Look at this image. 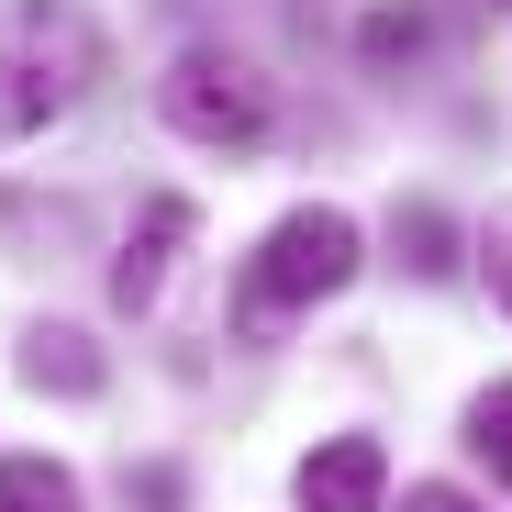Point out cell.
Returning <instances> with one entry per match:
<instances>
[{
	"label": "cell",
	"mask_w": 512,
	"mask_h": 512,
	"mask_svg": "<svg viewBox=\"0 0 512 512\" xmlns=\"http://www.w3.org/2000/svg\"><path fill=\"white\" fill-rule=\"evenodd\" d=\"M346 279H357V223L334 212V201H312V212H290L268 245H256L245 301H234V334H279V323H301L312 301H334Z\"/></svg>",
	"instance_id": "1"
},
{
	"label": "cell",
	"mask_w": 512,
	"mask_h": 512,
	"mask_svg": "<svg viewBox=\"0 0 512 512\" xmlns=\"http://www.w3.org/2000/svg\"><path fill=\"white\" fill-rule=\"evenodd\" d=\"M156 112L179 123L190 145H256V134L279 123V90H268L234 45H179L167 78H156Z\"/></svg>",
	"instance_id": "2"
},
{
	"label": "cell",
	"mask_w": 512,
	"mask_h": 512,
	"mask_svg": "<svg viewBox=\"0 0 512 512\" xmlns=\"http://www.w3.org/2000/svg\"><path fill=\"white\" fill-rule=\"evenodd\" d=\"M301 512H379L390 501V457H379V435H334V446H312L301 457Z\"/></svg>",
	"instance_id": "3"
},
{
	"label": "cell",
	"mask_w": 512,
	"mask_h": 512,
	"mask_svg": "<svg viewBox=\"0 0 512 512\" xmlns=\"http://www.w3.org/2000/svg\"><path fill=\"white\" fill-rule=\"evenodd\" d=\"M190 223H201V212H190V201H167V190L134 212V234H123V256H112V301H123V312H145V301L167 290V268H179Z\"/></svg>",
	"instance_id": "4"
},
{
	"label": "cell",
	"mask_w": 512,
	"mask_h": 512,
	"mask_svg": "<svg viewBox=\"0 0 512 512\" xmlns=\"http://www.w3.org/2000/svg\"><path fill=\"white\" fill-rule=\"evenodd\" d=\"M12 45H23V56H34L45 78H56V90H67V101H78V90H90V67H101V34H90V23H78V12H56V0H34V12L12 23Z\"/></svg>",
	"instance_id": "5"
},
{
	"label": "cell",
	"mask_w": 512,
	"mask_h": 512,
	"mask_svg": "<svg viewBox=\"0 0 512 512\" xmlns=\"http://www.w3.org/2000/svg\"><path fill=\"white\" fill-rule=\"evenodd\" d=\"M23 379H34V390H56V401H90L112 368H101V346H90L78 323H34V334H23Z\"/></svg>",
	"instance_id": "6"
},
{
	"label": "cell",
	"mask_w": 512,
	"mask_h": 512,
	"mask_svg": "<svg viewBox=\"0 0 512 512\" xmlns=\"http://www.w3.org/2000/svg\"><path fill=\"white\" fill-rule=\"evenodd\" d=\"M56 112H67V90H56L23 45H0V145H12V134H45Z\"/></svg>",
	"instance_id": "7"
},
{
	"label": "cell",
	"mask_w": 512,
	"mask_h": 512,
	"mask_svg": "<svg viewBox=\"0 0 512 512\" xmlns=\"http://www.w3.org/2000/svg\"><path fill=\"white\" fill-rule=\"evenodd\" d=\"M390 245H401L412 279H457V223H446L435 201H401V212H390Z\"/></svg>",
	"instance_id": "8"
},
{
	"label": "cell",
	"mask_w": 512,
	"mask_h": 512,
	"mask_svg": "<svg viewBox=\"0 0 512 512\" xmlns=\"http://www.w3.org/2000/svg\"><path fill=\"white\" fill-rule=\"evenodd\" d=\"M0 512H78V479L56 457H0Z\"/></svg>",
	"instance_id": "9"
},
{
	"label": "cell",
	"mask_w": 512,
	"mask_h": 512,
	"mask_svg": "<svg viewBox=\"0 0 512 512\" xmlns=\"http://www.w3.org/2000/svg\"><path fill=\"white\" fill-rule=\"evenodd\" d=\"M468 446L490 457V479L512 490V379H490L479 401H468Z\"/></svg>",
	"instance_id": "10"
},
{
	"label": "cell",
	"mask_w": 512,
	"mask_h": 512,
	"mask_svg": "<svg viewBox=\"0 0 512 512\" xmlns=\"http://www.w3.org/2000/svg\"><path fill=\"white\" fill-rule=\"evenodd\" d=\"M412 45H423V12H412V0H401V12H368V23H357V56H379V67H390V56H412Z\"/></svg>",
	"instance_id": "11"
},
{
	"label": "cell",
	"mask_w": 512,
	"mask_h": 512,
	"mask_svg": "<svg viewBox=\"0 0 512 512\" xmlns=\"http://www.w3.org/2000/svg\"><path fill=\"white\" fill-rule=\"evenodd\" d=\"M379 512H490V501H468V490H446V479H412V490L379 501Z\"/></svg>",
	"instance_id": "12"
},
{
	"label": "cell",
	"mask_w": 512,
	"mask_h": 512,
	"mask_svg": "<svg viewBox=\"0 0 512 512\" xmlns=\"http://www.w3.org/2000/svg\"><path fill=\"white\" fill-rule=\"evenodd\" d=\"M479 268H490V290H501V312H512V212H490V234H479Z\"/></svg>",
	"instance_id": "13"
},
{
	"label": "cell",
	"mask_w": 512,
	"mask_h": 512,
	"mask_svg": "<svg viewBox=\"0 0 512 512\" xmlns=\"http://www.w3.org/2000/svg\"><path fill=\"white\" fill-rule=\"evenodd\" d=\"M501 12H512V0H501Z\"/></svg>",
	"instance_id": "14"
}]
</instances>
